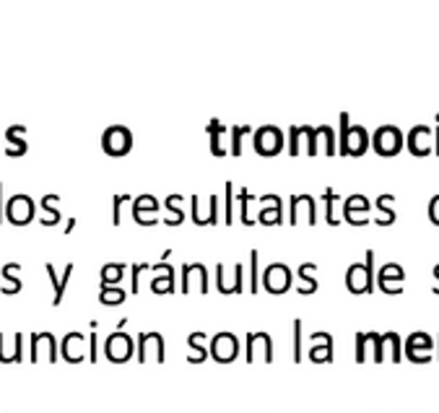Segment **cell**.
I'll return each instance as SVG.
<instances>
[{
    "label": "cell",
    "mask_w": 439,
    "mask_h": 413,
    "mask_svg": "<svg viewBox=\"0 0 439 413\" xmlns=\"http://www.w3.org/2000/svg\"><path fill=\"white\" fill-rule=\"evenodd\" d=\"M346 289L353 297L374 291V250H367L364 263H353L346 271Z\"/></svg>",
    "instance_id": "1"
},
{
    "label": "cell",
    "mask_w": 439,
    "mask_h": 413,
    "mask_svg": "<svg viewBox=\"0 0 439 413\" xmlns=\"http://www.w3.org/2000/svg\"><path fill=\"white\" fill-rule=\"evenodd\" d=\"M372 149L377 151L379 156H398L405 149V138L403 133H400V128H396V125L377 128L374 135H372Z\"/></svg>",
    "instance_id": "2"
},
{
    "label": "cell",
    "mask_w": 439,
    "mask_h": 413,
    "mask_svg": "<svg viewBox=\"0 0 439 413\" xmlns=\"http://www.w3.org/2000/svg\"><path fill=\"white\" fill-rule=\"evenodd\" d=\"M252 146H255L257 154L265 158L278 156V154L283 151V146H286V141H283V130L281 128H276V125H263V128H257V130L252 133Z\"/></svg>",
    "instance_id": "3"
},
{
    "label": "cell",
    "mask_w": 439,
    "mask_h": 413,
    "mask_svg": "<svg viewBox=\"0 0 439 413\" xmlns=\"http://www.w3.org/2000/svg\"><path fill=\"white\" fill-rule=\"evenodd\" d=\"M291 281H294V273L286 263H271L265 265L263 278H260V286H263L268 294L273 297H281L291 289Z\"/></svg>",
    "instance_id": "4"
},
{
    "label": "cell",
    "mask_w": 439,
    "mask_h": 413,
    "mask_svg": "<svg viewBox=\"0 0 439 413\" xmlns=\"http://www.w3.org/2000/svg\"><path fill=\"white\" fill-rule=\"evenodd\" d=\"M133 149V133L125 128V125H112L102 133V151L107 156H128Z\"/></svg>",
    "instance_id": "5"
},
{
    "label": "cell",
    "mask_w": 439,
    "mask_h": 413,
    "mask_svg": "<svg viewBox=\"0 0 439 413\" xmlns=\"http://www.w3.org/2000/svg\"><path fill=\"white\" fill-rule=\"evenodd\" d=\"M36 216V205L27 193H16L6 203V219L11 226H27Z\"/></svg>",
    "instance_id": "6"
},
{
    "label": "cell",
    "mask_w": 439,
    "mask_h": 413,
    "mask_svg": "<svg viewBox=\"0 0 439 413\" xmlns=\"http://www.w3.org/2000/svg\"><path fill=\"white\" fill-rule=\"evenodd\" d=\"M190 208H193L195 226H216L219 224V195H208L205 203L201 201V195H193Z\"/></svg>",
    "instance_id": "7"
},
{
    "label": "cell",
    "mask_w": 439,
    "mask_h": 413,
    "mask_svg": "<svg viewBox=\"0 0 439 413\" xmlns=\"http://www.w3.org/2000/svg\"><path fill=\"white\" fill-rule=\"evenodd\" d=\"M289 224L291 226H299L302 221H307L309 226L317 224V203L312 195H291L289 198Z\"/></svg>",
    "instance_id": "8"
},
{
    "label": "cell",
    "mask_w": 439,
    "mask_h": 413,
    "mask_svg": "<svg viewBox=\"0 0 439 413\" xmlns=\"http://www.w3.org/2000/svg\"><path fill=\"white\" fill-rule=\"evenodd\" d=\"M369 211H372V203H369L367 195H349L346 201H343V219L349 221L351 226H364V224H369L372 221V216H369Z\"/></svg>",
    "instance_id": "9"
},
{
    "label": "cell",
    "mask_w": 439,
    "mask_h": 413,
    "mask_svg": "<svg viewBox=\"0 0 439 413\" xmlns=\"http://www.w3.org/2000/svg\"><path fill=\"white\" fill-rule=\"evenodd\" d=\"M138 361L141 364H146V361L161 364L164 361V335L156 333V330H146V333L138 335Z\"/></svg>",
    "instance_id": "10"
},
{
    "label": "cell",
    "mask_w": 439,
    "mask_h": 413,
    "mask_svg": "<svg viewBox=\"0 0 439 413\" xmlns=\"http://www.w3.org/2000/svg\"><path fill=\"white\" fill-rule=\"evenodd\" d=\"M211 356L219 364H231V361L239 356V341L234 333H229V330H224V333H216L211 341Z\"/></svg>",
    "instance_id": "11"
},
{
    "label": "cell",
    "mask_w": 439,
    "mask_h": 413,
    "mask_svg": "<svg viewBox=\"0 0 439 413\" xmlns=\"http://www.w3.org/2000/svg\"><path fill=\"white\" fill-rule=\"evenodd\" d=\"M216 289L221 297H231V294H242L245 291V263L234 265V276L229 278L224 263L216 265Z\"/></svg>",
    "instance_id": "12"
},
{
    "label": "cell",
    "mask_w": 439,
    "mask_h": 413,
    "mask_svg": "<svg viewBox=\"0 0 439 413\" xmlns=\"http://www.w3.org/2000/svg\"><path fill=\"white\" fill-rule=\"evenodd\" d=\"M245 346H247L245 359L250 361V364H255L257 356H263L265 364H271L273 361V341H271V335L263 333V330H252V333H247Z\"/></svg>",
    "instance_id": "13"
},
{
    "label": "cell",
    "mask_w": 439,
    "mask_h": 413,
    "mask_svg": "<svg viewBox=\"0 0 439 413\" xmlns=\"http://www.w3.org/2000/svg\"><path fill=\"white\" fill-rule=\"evenodd\" d=\"M405 149L419 158L429 156L431 151H434V130H431L429 125H416V128H411L408 138H405Z\"/></svg>",
    "instance_id": "14"
},
{
    "label": "cell",
    "mask_w": 439,
    "mask_h": 413,
    "mask_svg": "<svg viewBox=\"0 0 439 413\" xmlns=\"http://www.w3.org/2000/svg\"><path fill=\"white\" fill-rule=\"evenodd\" d=\"M158 208H161V203L154 195H138V198H133V219H135V224H141V226H156Z\"/></svg>",
    "instance_id": "15"
},
{
    "label": "cell",
    "mask_w": 439,
    "mask_h": 413,
    "mask_svg": "<svg viewBox=\"0 0 439 413\" xmlns=\"http://www.w3.org/2000/svg\"><path fill=\"white\" fill-rule=\"evenodd\" d=\"M190 291L208 294V268L203 263L182 265V294H190Z\"/></svg>",
    "instance_id": "16"
},
{
    "label": "cell",
    "mask_w": 439,
    "mask_h": 413,
    "mask_svg": "<svg viewBox=\"0 0 439 413\" xmlns=\"http://www.w3.org/2000/svg\"><path fill=\"white\" fill-rule=\"evenodd\" d=\"M104 353H107V359L114 361V364L130 361L133 353H135V348H133V338L128 333H112L104 343Z\"/></svg>",
    "instance_id": "17"
},
{
    "label": "cell",
    "mask_w": 439,
    "mask_h": 413,
    "mask_svg": "<svg viewBox=\"0 0 439 413\" xmlns=\"http://www.w3.org/2000/svg\"><path fill=\"white\" fill-rule=\"evenodd\" d=\"M29 359L34 361H50L55 364L58 361V343H55V335L42 330V333L32 335V356Z\"/></svg>",
    "instance_id": "18"
},
{
    "label": "cell",
    "mask_w": 439,
    "mask_h": 413,
    "mask_svg": "<svg viewBox=\"0 0 439 413\" xmlns=\"http://www.w3.org/2000/svg\"><path fill=\"white\" fill-rule=\"evenodd\" d=\"M73 268H76V265L68 263L65 268H62L60 276H58V268H55L53 263H44V271H47V276H50V283H53V291H55V297H53V307L55 309L60 307L62 299H65L68 283H71V278H73Z\"/></svg>",
    "instance_id": "19"
},
{
    "label": "cell",
    "mask_w": 439,
    "mask_h": 413,
    "mask_svg": "<svg viewBox=\"0 0 439 413\" xmlns=\"http://www.w3.org/2000/svg\"><path fill=\"white\" fill-rule=\"evenodd\" d=\"M257 221H260L263 226H281V221H283L281 195H263V198H260V213H257Z\"/></svg>",
    "instance_id": "20"
},
{
    "label": "cell",
    "mask_w": 439,
    "mask_h": 413,
    "mask_svg": "<svg viewBox=\"0 0 439 413\" xmlns=\"http://www.w3.org/2000/svg\"><path fill=\"white\" fill-rule=\"evenodd\" d=\"M88 348H86V338L81 333H68L65 338L60 341V356L65 361H71V364H81L83 359H88Z\"/></svg>",
    "instance_id": "21"
},
{
    "label": "cell",
    "mask_w": 439,
    "mask_h": 413,
    "mask_svg": "<svg viewBox=\"0 0 439 413\" xmlns=\"http://www.w3.org/2000/svg\"><path fill=\"white\" fill-rule=\"evenodd\" d=\"M403 278H405V273H403V265H398V263H385L382 265V271H379V289L385 291V294H393V297H398V294H403Z\"/></svg>",
    "instance_id": "22"
},
{
    "label": "cell",
    "mask_w": 439,
    "mask_h": 413,
    "mask_svg": "<svg viewBox=\"0 0 439 413\" xmlns=\"http://www.w3.org/2000/svg\"><path fill=\"white\" fill-rule=\"evenodd\" d=\"M309 343H312V348H309V361H315V364H330L333 361V338L330 333H323V330H317V333L309 335Z\"/></svg>",
    "instance_id": "23"
},
{
    "label": "cell",
    "mask_w": 439,
    "mask_h": 413,
    "mask_svg": "<svg viewBox=\"0 0 439 413\" xmlns=\"http://www.w3.org/2000/svg\"><path fill=\"white\" fill-rule=\"evenodd\" d=\"M367 149H369L367 128H361V125H351V130H349V141H346V149L341 151V156L359 158V156L367 154Z\"/></svg>",
    "instance_id": "24"
},
{
    "label": "cell",
    "mask_w": 439,
    "mask_h": 413,
    "mask_svg": "<svg viewBox=\"0 0 439 413\" xmlns=\"http://www.w3.org/2000/svg\"><path fill=\"white\" fill-rule=\"evenodd\" d=\"M24 133H27V125H11L8 130H6V154L11 158H21L27 154V141H24Z\"/></svg>",
    "instance_id": "25"
},
{
    "label": "cell",
    "mask_w": 439,
    "mask_h": 413,
    "mask_svg": "<svg viewBox=\"0 0 439 413\" xmlns=\"http://www.w3.org/2000/svg\"><path fill=\"white\" fill-rule=\"evenodd\" d=\"M205 330H195V333L187 335V348H190V353H187V361L190 364H203V361L211 356V348H205Z\"/></svg>",
    "instance_id": "26"
},
{
    "label": "cell",
    "mask_w": 439,
    "mask_h": 413,
    "mask_svg": "<svg viewBox=\"0 0 439 413\" xmlns=\"http://www.w3.org/2000/svg\"><path fill=\"white\" fill-rule=\"evenodd\" d=\"M60 195H55V193H50V195H44L42 198V211H44V216L39 219V224L42 226H58L62 221V216H60Z\"/></svg>",
    "instance_id": "27"
},
{
    "label": "cell",
    "mask_w": 439,
    "mask_h": 413,
    "mask_svg": "<svg viewBox=\"0 0 439 413\" xmlns=\"http://www.w3.org/2000/svg\"><path fill=\"white\" fill-rule=\"evenodd\" d=\"M205 133L211 135V154L213 156H219V158L227 156L229 151H227V146H224V133H227V125L213 117L211 123L205 125Z\"/></svg>",
    "instance_id": "28"
},
{
    "label": "cell",
    "mask_w": 439,
    "mask_h": 413,
    "mask_svg": "<svg viewBox=\"0 0 439 413\" xmlns=\"http://www.w3.org/2000/svg\"><path fill=\"white\" fill-rule=\"evenodd\" d=\"M164 208L169 211L164 224H167V226H182L184 224V198L182 195H169L167 201H164Z\"/></svg>",
    "instance_id": "29"
},
{
    "label": "cell",
    "mask_w": 439,
    "mask_h": 413,
    "mask_svg": "<svg viewBox=\"0 0 439 413\" xmlns=\"http://www.w3.org/2000/svg\"><path fill=\"white\" fill-rule=\"evenodd\" d=\"M315 271L317 265L315 263H302L297 268V276H299V294H315L317 291V278H315Z\"/></svg>",
    "instance_id": "30"
},
{
    "label": "cell",
    "mask_w": 439,
    "mask_h": 413,
    "mask_svg": "<svg viewBox=\"0 0 439 413\" xmlns=\"http://www.w3.org/2000/svg\"><path fill=\"white\" fill-rule=\"evenodd\" d=\"M393 203H396V195H379L377 201H374V208L382 213V216H377V219H374V224H377V226H393V224H396V211L390 208Z\"/></svg>",
    "instance_id": "31"
},
{
    "label": "cell",
    "mask_w": 439,
    "mask_h": 413,
    "mask_svg": "<svg viewBox=\"0 0 439 413\" xmlns=\"http://www.w3.org/2000/svg\"><path fill=\"white\" fill-rule=\"evenodd\" d=\"M21 271V265L18 263H6L3 265V278H6V289H0L6 297H13V294H21V289H24V283L18 281L16 273Z\"/></svg>",
    "instance_id": "32"
},
{
    "label": "cell",
    "mask_w": 439,
    "mask_h": 413,
    "mask_svg": "<svg viewBox=\"0 0 439 413\" xmlns=\"http://www.w3.org/2000/svg\"><path fill=\"white\" fill-rule=\"evenodd\" d=\"M125 278V265L123 263H107L99 273V281L102 286H123Z\"/></svg>",
    "instance_id": "33"
},
{
    "label": "cell",
    "mask_w": 439,
    "mask_h": 413,
    "mask_svg": "<svg viewBox=\"0 0 439 413\" xmlns=\"http://www.w3.org/2000/svg\"><path fill=\"white\" fill-rule=\"evenodd\" d=\"M125 299H128V291L123 286H102L99 289V302L104 307H120Z\"/></svg>",
    "instance_id": "34"
},
{
    "label": "cell",
    "mask_w": 439,
    "mask_h": 413,
    "mask_svg": "<svg viewBox=\"0 0 439 413\" xmlns=\"http://www.w3.org/2000/svg\"><path fill=\"white\" fill-rule=\"evenodd\" d=\"M260 278H263V273H260V252L252 250V252H250V281H247V291H250V294H257V291L263 289V286H260Z\"/></svg>",
    "instance_id": "35"
},
{
    "label": "cell",
    "mask_w": 439,
    "mask_h": 413,
    "mask_svg": "<svg viewBox=\"0 0 439 413\" xmlns=\"http://www.w3.org/2000/svg\"><path fill=\"white\" fill-rule=\"evenodd\" d=\"M317 143H323V149H325L327 156H335V154H338V138H335V133L330 125H320V128H317Z\"/></svg>",
    "instance_id": "36"
},
{
    "label": "cell",
    "mask_w": 439,
    "mask_h": 413,
    "mask_svg": "<svg viewBox=\"0 0 439 413\" xmlns=\"http://www.w3.org/2000/svg\"><path fill=\"white\" fill-rule=\"evenodd\" d=\"M431 356H434V346H411V343H405V359H411L413 364L431 361Z\"/></svg>",
    "instance_id": "37"
},
{
    "label": "cell",
    "mask_w": 439,
    "mask_h": 413,
    "mask_svg": "<svg viewBox=\"0 0 439 413\" xmlns=\"http://www.w3.org/2000/svg\"><path fill=\"white\" fill-rule=\"evenodd\" d=\"M224 224H234V182L224 185Z\"/></svg>",
    "instance_id": "38"
},
{
    "label": "cell",
    "mask_w": 439,
    "mask_h": 413,
    "mask_svg": "<svg viewBox=\"0 0 439 413\" xmlns=\"http://www.w3.org/2000/svg\"><path fill=\"white\" fill-rule=\"evenodd\" d=\"M247 133H252L250 125H237V128H231V149H229L231 156H242V141H245Z\"/></svg>",
    "instance_id": "39"
},
{
    "label": "cell",
    "mask_w": 439,
    "mask_h": 413,
    "mask_svg": "<svg viewBox=\"0 0 439 413\" xmlns=\"http://www.w3.org/2000/svg\"><path fill=\"white\" fill-rule=\"evenodd\" d=\"M151 291H154V294H172V291H175V273L154 276V281H151Z\"/></svg>",
    "instance_id": "40"
},
{
    "label": "cell",
    "mask_w": 439,
    "mask_h": 413,
    "mask_svg": "<svg viewBox=\"0 0 439 413\" xmlns=\"http://www.w3.org/2000/svg\"><path fill=\"white\" fill-rule=\"evenodd\" d=\"M335 198H338V195H335L333 187H325V193H323V203H325V221L330 224V226H338V224H341V219L335 216V205H333Z\"/></svg>",
    "instance_id": "41"
},
{
    "label": "cell",
    "mask_w": 439,
    "mask_h": 413,
    "mask_svg": "<svg viewBox=\"0 0 439 413\" xmlns=\"http://www.w3.org/2000/svg\"><path fill=\"white\" fill-rule=\"evenodd\" d=\"M304 138V125H291L289 128V156H299Z\"/></svg>",
    "instance_id": "42"
},
{
    "label": "cell",
    "mask_w": 439,
    "mask_h": 413,
    "mask_svg": "<svg viewBox=\"0 0 439 413\" xmlns=\"http://www.w3.org/2000/svg\"><path fill=\"white\" fill-rule=\"evenodd\" d=\"M382 341H385V348L390 346V359L396 361V364L403 359V353H400L403 351V348H400V335L390 330V333H382Z\"/></svg>",
    "instance_id": "43"
},
{
    "label": "cell",
    "mask_w": 439,
    "mask_h": 413,
    "mask_svg": "<svg viewBox=\"0 0 439 413\" xmlns=\"http://www.w3.org/2000/svg\"><path fill=\"white\" fill-rule=\"evenodd\" d=\"M367 341L372 343V351H374L372 356H374V361H377V364H382V361H385V341H382V335L374 333V330H369Z\"/></svg>",
    "instance_id": "44"
},
{
    "label": "cell",
    "mask_w": 439,
    "mask_h": 413,
    "mask_svg": "<svg viewBox=\"0 0 439 413\" xmlns=\"http://www.w3.org/2000/svg\"><path fill=\"white\" fill-rule=\"evenodd\" d=\"M250 201H252V193H250L247 187H242V190H239V216H242V224H245V226H252V219H250V213H247V208H250L247 203Z\"/></svg>",
    "instance_id": "45"
},
{
    "label": "cell",
    "mask_w": 439,
    "mask_h": 413,
    "mask_svg": "<svg viewBox=\"0 0 439 413\" xmlns=\"http://www.w3.org/2000/svg\"><path fill=\"white\" fill-rule=\"evenodd\" d=\"M302 320H294V361L297 364H302V359H304V348H302Z\"/></svg>",
    "instance_id": "46"
},
{
    "label": "cell",
    "mask_w": 439,
    "mask_h": 413,
    "mask_svg": "<svg viewBox=\"0 0 439 413\" xmlns=\"http://www.w3.org/2000/svg\"><path fill=\"white\" fill-rule=\"evenodd\" d=\"M133 268V276H130V294H138L141 291V273L143 271H149L151 265L149 263H135V265H130Z\"/></svg>",
    "instance_id": "47"
},
{
    "label": "cell",
    "mask_w": 439,
    "mask_h": 413,
    "mask_svg": "<svg viewBox=\"0 0 439 413\" xmlns=\"http://www.w3.org/2000/svg\"><path fill=\"white\" fill-rule=\"evenodd\" d=\"M367 333H356V364L367 361Z\"/></svg>",
    "instance_id": "48"
},
{
    "label": "cell",
    "mask_w": 439,
    "mask_h": 413,
    "mask_svg": "<svg viewBox=\"0 0 439 413\" xmlns=\"http://www.w3.org/2000/svg\"><path fill=\"white\" fill-rule=\"evenodd\" d=\"M128 201H133L130 195H114L112 198V224L114 226H120V205Z\"/></svg>",
    "instance_id": "49"
},
{
    "label": "cell",
    "mask_w": 439,
    "mask_h": 413,
    "mask_svg": "<svg viewBox=\"0 0 439 413\" xmlns=\"http://www.w3.org/2000/svg\"><path fill=\"white\" fill-rule=\"evenodd\" d=\"M320 151V143H317V128L307 125V156H317Z\"/></svg>",
    "instance_id": "50"
},
{
    "label": "cell",
    "mask_w": 439,
    "mask_h": 413,
    "mask_svg": "<svg viewBox=\"0 0 439 413\" xmlns=\"http://www.w3.org/2000/svg\"><path fill=\"white\" fill-rule=\"evenodd\" d=\"M429 221L434 226H439V195H434L429 201Z\"/></svg>",
    "instance_id": "51"
},
{
    "label": "cell",
    "mask_w": 439,
    "mask_h": 413,
    "mask_svg": "<svg viewBox=\"0 0 439 413\" xmlns=\"http://www.w3.org/2000/svg\"><path fill=\"white\" fill-rule=\"evenodd\" d=\"M97 348H99V338L97 330L88 335V361H97Z\"/></svg>",
    "instance_id": "52"
},
{
    "label": "cell",
    "mask_w": 439,
    "mask_h": 413,
    "mask_svg": "<svg viewBox=\"0 0 439 413\" xmlns=\"http://www.w3.org/2000/svg\"><path fill=\"white\" fill-rule=\"evenodd\" d=\"M434 156H439V125L434 128Z\"/></svg>",
    "instance_id": "53"
},
{
    "label": "cell",
    "mask_w": 439,
    "mask_h": 413,
    "mask_svg": "<svg viewBox=\"0 0 439 413\" xmlns=\"http://www.w3.org/2000/svg\"><path fill=\"white\" fill-rule=\"evenodd\" d=\"M434 281H437V289H434V294L439 297V263L434 265Z\"/></svg>",
    "instance_id": "54"
},
{
    "label": "cell",
    "mask_w": 439,
    "mask_h": 413,
    "mask_svg": "<svg viewBox=\"0 0 439 413\" xmlns=\"http://www.w3.org/2000/svg\"><path fill=\"white\" fill-rule=\"evenodd\" d=\"M3 213H6V203H3V185H0V221H3Z\"/></svg>",
    "instance_id": "55"
},
{
    "label": "cell",
    "mask_w": 439,
    "mask_h": 413,
    "mask_svg": "<svg viewBox=\"0 0 439 413\" xmlns=\"http://www.w3.org/2000/svg\"><path fill=\"white\" fill-rule=\"evenodd\" d=\"M76 224H79V221H76V219H68V226H65V234H71L73 229H76Z\"/></svg>",
    "instance_id": "56"
},
{
    "label": "cell",
    "mask_w": 439,
    "mask_h": 413,
    "mask_svg": "<svg viewBox=\"0 0 439 413\" xmlns=\"http://www.w3.org/2000/svg\"><path fill=\"white\" fill-rule=\"evenodd\" d=\"M437 341H439V338H437ZM437 359H439V348H437Z\"/></svg>",
    "instance_id": "57"
},
{
    "label": "cell",
    "mask_w": 439,
    "mask_h": 413,
    "mask_svg": "<svg viewBox=\"0 0 439 413\" xmlns=\"http://www.w3.org/2000/svg\"><path fill=\"white\" fill-rule=\"evenodd\" d=\"M0 154H3V146H0Z\"/></svg>",
    "instance_id": "58"
}]
</instances>
